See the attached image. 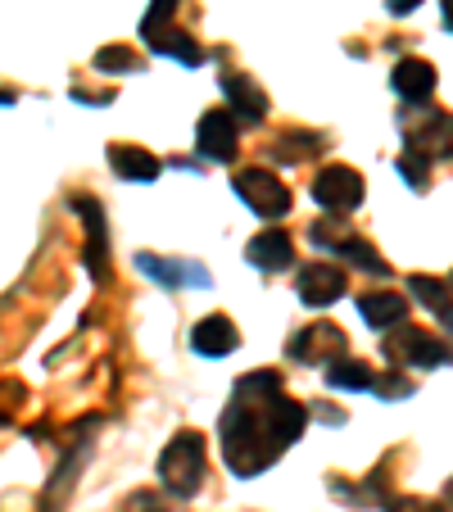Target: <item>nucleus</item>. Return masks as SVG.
<instances>
[{
    "mask_svg": "<svg viewBox=\"0 0 453 512\" xmlns=\"http://www.w3.org/2000/svg\"><path fill=\"white\" fill-rule=\"evenodd\" d=\"M309 426V408L286 395L268 399H232L218 422L222 458L236 476H259L277 463L281 449H290Z\"/></svg>",
    "mask_w": 453,
    "mask_h": 512,
    "instance_id": "nucleus-1",
    "label": "nucleus"
},
{
    "mask_svg": "<svg viewBox=\"0 0 453 512\" xmlns=\"http://www.w3.org/2000/svg\"><path fill=\"white\" fill-rule=\"evenodd\" d=\"M159 476H164V490L177 499H191L204 481V440L195 431H182L173 445L159 458Z\"/></svg>",
    "mask_w": 453,
    "mask_h": 512,
    "instance_id": "nucleus-2",
    "label": "nucleus"
},
{
    "mask_svg": "<svg viewBox=\"0 0 453 512\" xmlns=\"http://www.w3.org/2000/svg\"><path fill=\"white\" fill-rule=\"evenodd\" d=\"M195 150H200L209 164H232L236 150H241V132H236V114L232 109H209L195 127Z\"/></svg>",
    "mask_w": 453,
    "mask_h": 512,
    "instance_id": "nucleus-3",
    "label": "nucleus"
},
{
    "mask_svg": "<svg viewBox=\"0 0 453 512\" xmlns=\"http://www.w3.org/2000/svg\"><path fill=\"white\" fill-rule=\"evenodd\" d=\"M236 195H241L254 213H263V218L290 213V186H281V177L268 173V168H245V173L236 177Z\"/></svg>",
    "mask_w": 453,
    "mask_h": 512,
    "instance_id": "nucleus-4",
    "label": "nucleus"
},
{
    "mask_svg": "<svg viewBox=\"0 0 453 512\" xmlns=\"http://www.w3.org/2000/svg\"><path fill=\"white\" fill-rule=\"evenodd\" d=\"M363 177L354 173L349 164H327L318 177H313V200L327 204L331 213H349L363 204Z\"/></svg>",
    "mask_w": 453,
    "mask_h": 512,
    "instance_id": "nucleus-5",
    "label": "nucleus"
},
{
    "mask_svg": "<svg viewBox=\"0 0 453 512\" xmlns=\"http://www.w3.org/2000/svg\"><path fill=\"white\" fill-rule=\"evenodd\" d=\"M386 354L395 358V363H404V368H440V363H449V345L444 340H435L431 331L422 327H404L399 336L386 340Z\"/></svg>",
    "mask_w": 453,
    "mask_h": 512,
    "instance_id": "nucleus-6",
    "label": "nucleus"
},
{
    "mask_svg": "<svg viewBox=\"0 0 453 512\" xmlns=\"http://www.w3.org/2000/svg\"><path fill=\"white\" fill-rule=\"evenodd\" d=\"M286 354L295 358V363H336V358H345V331L331 327V322H318V327H304L290 336Z\"/></svg>",
    "mask_w": 453,
    "mask_h": 512,
    "instance_id": "nucleus-7",
    "label": "nucleus"
},
{
    "mask_svg": "<svg viewBox=\"0 0 453 512\" xmlns=\"http://www.w3.org/2000/svg\"><path fill=\"white\" fill-rule=\"evenodd\" d=\"M295 290H299V300L309 304V309H327V304H336L340 295L349 290V281H345V272L331 268V263H309V268L299 272Z\"/></svg>",
    "mask_w": 453,
    "mask_h": 512,
    "instance_id": "nucleus-8",
    "label": "nucleus"
},
{
    "mask_svg": "<svg viewBox=\"0 0 453 512\" xmlns=\"http://www.w3.org/2000/svg\"><path fill=\"white\" fill-rule=\"evenodd\" d=\"M245 259L259 272H281L295 263V241H290V232H281V227H268V232H259L245 245Z\"/></svg>",
    "mask_w": 453,
    "mask_h": 512,
    "instance_id": "nucleus-9",
    "label": "nucleus"
},
{
    "mask_svg": "<svg viewBox=\"0 0 453 512\" xmlns=\"http://www.w3.org/2000/svg\"><path fill=\"white\" fill-rule=\"evenodd\" d=\"M136 268L155 277L159 286H209V272L191 259H159V254H136Z\"/></svg>",
    "mask_w": 453,
    "mask_h": 512,
    "instance_id": "nucleus-10",
    "label": "nucleus"
},
{
    "mask_svg": "<svg viewBox=\"0 0 453 512\" xmlns=\"http://www.w3.org/2000/svg\"><path fill=\"white\" fill-rule=\"evenodd\" d=\"M191 345H195V354H204V358H222L241 345V331H236V322L227 318V313H209V318L191 331Z\"/></svg>",
    "mask_w": 453,
    "mask_h": 512,
    "instance_id": "nucleus-11",
    "label": "nucleus"
},
{
    "mask_svg": "<svg viewBox=\"0 0 453 512\" xmlns=\"http://www.w3.org/2000/svg\"><path fill=\"white\" fill-rule=\"evenodd\" d=\"M68 204L87 218V268H91V277L96 281H105L109 277V268H105V259H109V250H105V213H100V204L91 200V195H78V200H68Z\"/></svg>",
    "mask_w": 453,
    "mask_h": 512,
    "instance_id": "nucleus-12",
    "label": "nucleus"
},
{
    "mask_svg": "<svg viewBox=\"0 0 453 512\" xmlns=\"http://www.w3.org/2000/svg\"><path fill=\"white\" fill-rule=\"evenodd\" d=\"M222 91H227L232 114H241L245 123H263V114H268V96L254 87V78H245V73H222Z\"/></svg>",
    "mask_w": 453,
    "mask_h": 512,
    "instance_id": "nucleus-13",
    "label": "nucleus"
},
{
    "mask_svg": "<svg viewBox=\"0 0 453 512\" xmlns=\"http://www.w3.org/2000/svg\"><path fill=\"white\" fill-rule=\"evenodd\" d=\"M109 168H114L118 177H127V182H155L164 164H159L150 150H141V145L118 141V145H109Z\"/></svg>",
    "mask_w": 453,
    "mask_h": 512,
    "instance_id": "nucleus-14",
    "label": "nucleus"
},
{
    "mask_svg": "<svg viewBox=\"0 0 453 512\" xmlns=\"http://www.w3.org/2000/svg\"><path fill=\"white\" fill-rule=\"evenodd\" d=\"M390 87H395L404 100L422 105V100L435 91V68L426 64V59H399V68L390 73Z\"/></svg>",
    "mask_w": 453,
    "mask_h": 512,
    "instance_id": "nucleus-15",
    "label": "nucleus"
},
{
    "mask_svg": "<svg viewBox=\"0 0 453 512\" xmlns=\"http://www.w3.org/2000/svg\"><path fill=\"white\" fill-rule=\"evenodd\" d=\"M358 313H363L367 327L386 331V327H395V322H404L408 300L399 295V290H372V295H363V300H358Z\"/></svg>",
    "mask_w": 453,
    "mask_h": 512,
    "instance_id": "nucleus-16",
    "label": "nucleus"
},
{
    "mask_svg": "<svg viewBox=\"0 0 453 512\" xmlns=\"http://www.w3.org/2000/svg\"><path fill=\"white\" fill-rule=\"evenodd\" d=\"M145 46L159 50V55L182 59L186 68H200V64H204V50L195 46V41L186 37V32H177V28H164V32H155V37H145Z\"/></svg>",
    "mask_w": 453,
    "mask_h": 512,
    "instance_id": "nucleus-17",
    "label": "nucleus"
},
{
    "mask_svg": "<svg viewBox=\"0 0 453 512\" xmlns=\"http://www.w3.org/2000/svg\"><path fill=\"white\" fill-rule=\"evenodd\" d=\"M331 254H345V259L354 263V268L372 272V277H390V263L381 259V254H376L367 241H358V236H340V241H336V250H331Z\"/></svg>",
    "mask_w": 453,
    "mask_h": 512,
    "instance_id": "nucleus-18",
    "label": "nucleus"
},
{
    "mask_svg": "<svg viewBox=\"0 0 453 512\" xmlns=\"http://www.w3.org/2000/svg\"><path fill=\"white\" fill-rule=\"evenodd\" d=\"M327 381L336 390H372L376 377L367 363H358V358H336V363H327Z\"/></svg>",
    "mask_w": 453,
    "mask_h": 512,
    "instance_id": "nucleus-19",
    "label": "nucleus"
},
{
    "mask_svg": "<svg viewBox=\"0 0 453 512\" xmlns=\"http://www.w3.org/2000/svg\"><path fill=\"white\" fill-rule=\"evenodd\" d=\"M96 68L100 73H132V68H141V55L136 50H127V46H105V50H96Z\"/></svg>",
    "mask_w": 453,
    "mask_h": 512,
    "instance_id": "nucleus-20",
    "label": "nucleus"
},
{
    "mask_svg": "<svg viewBox=\"0 0 453 512\" xmlns=\"http://www.w3.org/2000/svg\"><path fill=\"white\" fill-rule=\"evenodd\" d=\"M408 290H413L417 300L426 304V309H444V295H449V281H440V277H422V272H413V277H408Z\"/></svg>",
    "mask_w": 453,
    "mask_h": 512,
    "instance_id": "nucleus-21",
    "label": "nucleus"
},
{
    "mask_svg": "<svg viewBox=\"0 0 453 512\" xmlns=\"http://www.w3.org/2000/svg\"><path fill=\"white\" fill-rule=\"evenodd\" d=\"M268 395H281V377H277V372H254V377L236 381V399H268Z\"/></svg>",
    "mask_w": 453,
    "mask_h": 512,
    "instance_id": "nucleus-22",
    "label": "nucleus"
},
{
    "mask_svg": "<svg viewBox=\"0 0 453 512\" xmlns=\"http://www.w3.org/2000/svg\"><path fill=\"white\" fill-rule=\"evenodd\" d=\"M173 10H177V0H150V10H145V19H141V37H155V32H164V28H173Z\"/></svg>",
    "mask_w": 453,
    "mask_h": 512,
    "instance_id": "nucleus-23",
    "label": "nucleus"
},
{
    "mask_svg": "<svg viewBox=\"0 0 453 512\" xmlns=\"http://www.w3.org/2000/svg\"><path fill=\"white\" fill-rule=\"evenodd\" d=\"M399 173L408 177V186H413V191H426V155L404 150V155H399Z\"/></svg>",
    "mask_w": 453,
    "mask_h": 512,
    "instance_id": "nucleus-24",
    "label": "nucleus"
},
{
    "mask_svg": "<svg viewBox=\"0 0 453 512\" xmlns=\"http://www.w3.org/2000/svg\"><path fill=\"white\" fill-rule=\"evenodd\" d=\"M390 512H444L431 499H390Z\"/></svg>",
    "mask_w": 453,
    "mask_h": 512,
    "instance_id": "nucleus-25",
    "label": "nucleus"
},
{
    "mask_svg": "<svg viewBox=\"0 0 453 512\" xmlns=\"http://www.w3.org/2000/svg\"><path fill=\"white\" fill-rule=\"evenodd\" d=\"M376 390H381V395H408V390H413V386H408V381H404V377H399V372H395V377L376 381Z\"/></svg>",
    "mask_w": 453,
    "mask_h": 512,
    "instance_id": "nucleus-26",
    "label": "nucleus"
},
{
    "mask_svg": "<svg viewBox=\"0 0 453 512\" xmlns=\"http://www.w3.org/2000/svg\"><path fill=\"white\" fill-rule=\"evenodd\" d=\"M422 0H390V14H413Z\"/></svg>",
    "mask_w": 453,
    "mask_h": 512,
    "instance_id": "nucleus-27",
    "label": "nucleus"
},
{
    "mask_svg": "<svg viewBox=\"0 0 453 512\" xmlns=\"http://www.w3.org/2000/svg\"><path fill=\"white\" fill-rule=\"evenodd\" d=\"M440 10H444V28L453 32V0H440Z\"/></svg>",
    "mask_w": 453,
    "mask_h": 512,
    "instance_id": "nucleus-28",
    "label": "nucleus"
},
{
    "mask_svg": "<svg viewBox=\"0 0 453 512\" xmlns=\"http://www.w3.org/2000/svg\"><path fill=\"white\" fill-rule=\"evenodd\" d=\"M440 318H444V327L453 331V304H444V309H440Z\"/></svg>",
    "mask_w": 453,
    "mask_h": 512,
    "instance_id": "nucleus-29",
    "label": "nucleus"
},
{
    "mask_svg": "<svg viewBox=\"0 0 453 512\" xmlns=\"http://www.w3.org/2000/svg\"><path fill=\"white\" fill-rule=\"evenodd\" d=\"M10 100H14V91H0V105H10Z\"/></svg>",
    "mask_w": 453,
    "mask_h": 512,
    "instance_id": "nucleus-30",
    "label": "nucleus"
}]
</instances>
